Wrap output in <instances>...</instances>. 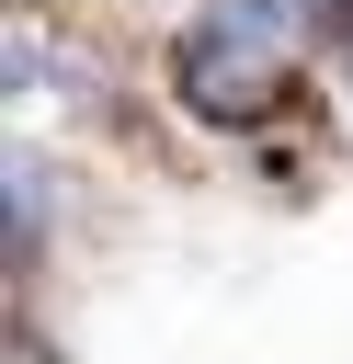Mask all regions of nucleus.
I'll return each mask as SVG.
<instances>
[{"label":"nucleus","instance_id":"f03ea898","mask_svg":"<svg viewBox=\"0 0 353 364\" xmlns=\"http://www.w3.org/2000/svg\"><path fill=\"white\" fill-rule=\"evenodd\" d=\"M46 228H57V171L34 148H11V182H0V239H11V273L46 262Z\"/></svg>","mask_w":353,"mask_h":364},{"label":"nucleus","instance_id":"20e7f679","mask_svg":"<svg viewBox=\"0 0 353 364\" xmlns=\"http://www.w3.org/2000/svg\"><path fill=\"white\" fill-rule=\"evenodd\" d=\"M330 46H342V68H353V0H330Z\"/></svg>","mask_w":353,"mask_h":364},{"label":"nucleus","instance_id":"f257e3e1","mask_svg":"<svg viewBox=\"0 0 353 364\" xmlns=\"http://www.w3.org/2000/svg\"><path fill=\"white\" fill-rule=\"evenodd\" d=\"M171 102L194 125H216V136H251V125H273L296 102V57L262 46V34H239L228 11H194L171 34Z\"/></svg>","mask_w":353,"mask_h":364},{"label":"nucleus","instance_id":"7ed1b4c3","mask_svg":"<svg viewBox=\"0 0 353 364\" xmlns=\"http://www.w3.org/2000/svg\"><path fill=\"white\" fill-rule=\"evenodd\" d=\"M205 11H228L239 34H262V46H285V57H307V46L330 34V0H205Z\"/></svg>","mask_w":353,"mask_h":364}]
</instances>
